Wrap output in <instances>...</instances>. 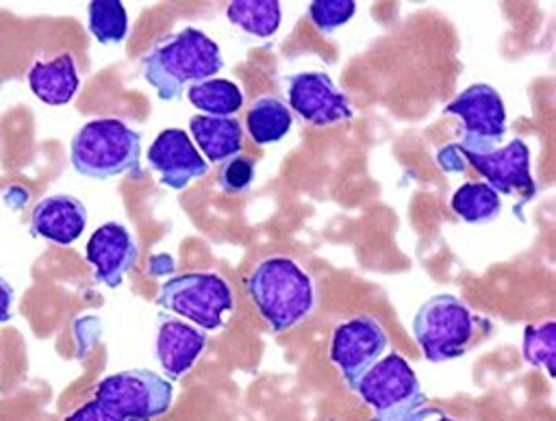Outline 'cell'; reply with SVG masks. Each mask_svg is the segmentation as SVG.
<instances>
[{"label": "cell", "mask_w": 556, "mask_h": 421, "mask_svg": "<svg viewBox=\"0 0 556 421\" xmlns=\"http://www.w3.org/2000/svg\"><path fill=\"white\" fill-rule=\"evenodd\" d=\"M217 43L200 28H182L154 43L141 59L143 78L161 100H178L185 87L213 78L222 69Z\"/></svg>", "instance_id": "cell-1"}, {"label": "cell", "mask_w": 556, "mask_h": 421, "mask_svg": "<svg viewBox=\"0 0 556 421\" xmlns=\"http://www.w3.org/2000/svg\"><path fill=\"white\" fill-rule=\"evenodd\" d=\"M174 386L148 369H126L98 382L93 399L65 421H148L169 410Z\"/></svg>", "instance_id": "cell-2"}, {"label": "cell", "mask_w": 556, "mask_h": 421, "mask_svg": "<svg viewBox=\"0 0 556 421\" xmlns=\"http://www.w3.org/2000/svg\"><path fill=\"white\" fill-rule=\"evenodd\" d=\"M245 289L271 332L289 330L315 306L311 278L295 260L285 256L261 260L248 276Z\"/></svg>", "instance_id": "cell-3"}, {"label": "cell", "mask_w": 556, "mask_h": 421, "mask_svg": "<svg viewBox=\"0 0 556 421\" xmlns=\"http://www.w3.org/2000/svg\"><path fill=\"white\" fill-rule=\"evenodd\" d=\"M72 165L96 180L141 171V132L122 119H91L72 137Z\"/></svg>", "instance_id": "cell-4"}, {"label": "cell", "mask_w": 556, "mask_h": 421, "mask_svg": "<svg viewBox=\"0 0 556 421\" xmlns=\"http://www.w3.org/2000/svg\"><path fill=\"white\" fill-rule=\"evenodd\" d=\"M489 323L473 315L458 297L441 293L419 306L413 317V336L430 362L452 360L465 354L478 328Z\"/></svg>", "instance_id": "cell-5"}, {"label": "cell", "mask_w": 556, "mask_h": 421, "mask_svg": "<svg viewBox=\"0 0 556 421\" xmlns=\"http://www.w3.org/2000/svg\"><path fill=\"white\" fill-rule=\"evenodd\" d=\"M156 304L189 319L200 330H217L235 308L230 284L215 271H189L163 282Z\"/></svg>", "instance_id": "cell-6"}, {"label": "cell", "mask_w": 556, "mask_h": 421, "mask_svg": "<svg viewBox=\"0 0 556 421\" xmlns=\"http://www.w3.org/2000/svg\"><path fill=\"white\" fill-rule=\"evenodd\" d=\"M352 391L374 410L371 421H397L428 401L415 371L395 352L367 369Z\"/></svg>", "instance_id": "cell-7"}, {"label": "cell", "mask_w": 556, "mask_h": 421, "mask_svg": "<svg viewBox=\"0 0 556 421\" xmlns=\"http://www.w3.org/2000/svg\"><path fill=\"white\" fill-rule=\"evenodd\" d=\"M445 113L460 117L463 137L456 143L463 152L484 154L497 148L506 132V106L495 87L486 82H476L463 89L452 102H447Z\"/></svg>", "instance_id": "cell-8"}, {"label": "cell", "mask_w": 556, "mask_h": 421, "mask_svg": "<svg viewBox=\"0 0 556 421\" xmlns=\"http://www.w3.org/2000/svg\"><path fill=\"white\" fill-rule=\"evenodd\" d=\"M452 145L463 165H471L482 178H486V184L493 187L497 193L513 195L521 204L532 200L536 187L530 176V150L523 139H513L506 145H497L495 150L484 154L463 152L456 143Z\"/></svg>", "instance_id": "cell-9"}, {"label": "cell", "mask_w": 556, "mask_h": 421, "mask_svg": "<svg viewBox=\"0 0 556 421\" xmlns=\"http://www.w3.org/2000/svg\"><path fill=\"white\" fill-rule=\"evenodd\" d=\"M389 349L384 328L369 315L354 317L341 323L330 343V360L339 367L343 380L352 388L356 380L371 369Z\"/></svg>", "instance_id": "cell-10"}, {"label": "cell", "mask_w": 556, "mask_h": 421, "mask_svg": "<svg viewBox=\"0 0 556 421\" xmlns=\"http://www.w3.org/2000/svg\"><path fill=\"white\" fill-rule=\"evenodd\" d=\"M289 109L313 126H330L354 115L348 95L324 72H300L289 78Z\"/></svg>", "instance_id": "cell-11"}, {"label": "cell", "mask_w": 556, "mask_h": 421, "mask_svg": "<svg viewBox=\"0 0 556 421\" xmlns=\"http://www.w3.org/2000/svg\"><path fill=\"white\" fill-rule=\"evenodd\" d=\"M146 156L148 165L159 174V182L176 191L208 171V163L182 128H165L159 132Z\"/></svg>", "instance_id": "cell-12"}, {"label": "cell", "mask_w": 556, "mask_h": 421, "mask_svg": "<svg viewBox=\"0 0 556 421\" xmlns=\"http://www.w3.org/2000/svg\"><path fill=\"white\" fill-rule=\"evenodd\" d=\"M137 243L126 226L106 221L93 230L87 241L85 258L93 265V278L98 284L117 289L124 276L137 263Z\"/></svg>", "instance_id": "cell-13"}, {"label": "cell", "mask_w": 556, "mask_h": 421, "mask_svg": "<svg viewBox=\"0 0 556 421\" xmlns=\"http://www.w3.org/2000/svg\"><path fill=\"white\" fill-rule=\"evenodd\" d=\"M206 347V332L165 312L159 315L156 352L161 367L172 380L182 378Z\"/></svg>", "instance_id": "cell-14"}, {"label": "cell", "mask_w": 556, "mask_h": 421, "mask_svg": "<svg viewBox=\"0 0 556 421\" xmlns=\"http://www.w3.org/2000/svg\"><path fill=\"white\" fill-rule=\"evenodd\" d=\"M87 226V208L74 195L56 193L39 200L30 213V234L56 245H72Z\"/></svg>", "instance_id": "cell-15"}, {"label": "cell", "mask_w": 556, "mask_h": 421, "mask_svg": "<svg viewBox=\"0 0 556 421\" xmlns=\"http://www.w3.org/2000/svg\"><path fill=\"white\" fill-rule=\"evenodd\" d=\"M78 65L74 54H61L52 61H37L28 69L30 91L50 106L67 104L78 91Z\"/></svg>", "instance_id": "cell-16"}, {"label": "cell", "mask_w": 556, "mask_h": 421, "mask_svg": "<svg viewBox=\"0 0 556 421\" xmlns=\"http://www.w3.org/2000/svg\"><path fill=\"white\" fill-rule=\"evenodd\" d=\"M189 128L193 143L211 163H226L228 158L241 154L243 128L237 117H213V115H191Z\"/></svg>", "instance_id": "cell-17"}, {"label": "cell", "mask_w": 556, "mask_h": 421, "mask_svg": "<svg viewBox=\"0 0 556 421\" xmlns=\"http://www.w3.org/2000/svg\"><path fill=\"white\" fill-rule=\"evenodd\" d=\"M293 126L291 109L276 95L256 98L245 113V128L254 143H278Z\"/></svg>", "instance_id": "cell-18"}, {"label": "cell", "mask_w": 556, "mask_h": 421, "mask_svg": "<svg viewBox=\"0 0 556 421\" xmlns=\"http://www.w3.org/2000/svg\"><path fill=\"white\" fill-rule=\"evenodd\" d=\"M187 100L195 109H200L202 115L232 117L243 104V93L232 80L213 76L208 80L191 85L187 89Z\"/></svg>", "instance_id": "cell-19"}, {"label": "cell", "mask_w": 556, "mask_h": 421, "mask_svg": "<svg viewBox=\"0 0 556 421\" xmlns=\"http://www.w3.org/2000/svg\"><path fill=\"white\" fill-rule=\"evenodd\" d=\"M226 15L237 28L254 37H271L282 20L278 0H232Z\"/></svg>", "instance_id": "cell-20"}, {"label": "cell", "mask_w": 556, "mask_h": 421, "mask_svg": "<svg viewBox=\"0 0 556 421\" xmlns=\"http://www.w3.org/2000/svg\"><path fill=\"white\" fill-rule=\"evenodd\" d=\"M452 210L467 224H484L491 221L500 215L502 200L500 193L489 187L486 182H465L460 184L452 200H450Z\"/></svg>", "instance_id": "cell-21"}, {"label": "cell", "mask_w": 556, "mask_h": 421, "mask_svg": "<svg viewBox=\"0 0 556 421\" xmlns=\"http://www.w3.org/2000/svg\"><path fill=\"white\" fill-rule=\"evenodd\" d=\"M87 26L100 43H119L128 35V15L119 0H93L87 7Z\"/></svg>", "instance_id": "cell-22"}, {"label": "cell", "mask_w": 556, "mask_h": 421, "mask_svg": "<svg viewBox=\"0 0 556 421\" xmlns=\"http://www.w3.org/2000/svg\"><path fill=\"white\" fill-rule=\"evenodd\" d=\"M556 323L552 319L530 323L523 330V358L532 367H543L549 378L556 375Z\"/></svg>", "instance_id": "cell-23"}, {"label": "cell", "mask_w": 556, "mask_h": 421, "mask_svg": "<svg viewBox=\"0 0 556 421\" xmlns=\"http://www.w3.org/2000/svg\"><path fill=\"white\" fill-rule=\"evenodd\" d=\"M356 13L354 0H313L308 4V17L319 33H334L348 24Z\"/></svg>", "instance_id": "cell-24"}, {"label": "cell", "mask_w": 556, "mask_h": 421, "mask_svg": "<svg viewBox=\"0 0 556 421\" xmlns=\"http://www.w3.org/2000/svg\"><path fill=\"white\" fill-rule=\"evenodd\" d=\"M254 180V161L248 156H232L226 163H222L217 182L228 193H243Z\"/></svg>", "instance_id": "cell-25"}, {"label": "cell", "mask_w": 556, "mask_h": 421, "mask_svg": "<svg viewBox=\"0 0 556 421\" xmlns=\"http://www.w3.org/2000/svg\"><path fill=\"white\" fill-rule=\"evenodd\" d=\"M397 421H458L454 417H450L445 410L441 408H432V406H421L413 412H408L406 417L397 419Z\"/></svg>", "instance_id": "cell-26"}, {"label": "cell", "mask_w": 556, "mask_h": 421, "mask_svg": "<svg viewBox=\"0 0 556 421\" xmlns=\"http://www.w3.org/2000/svg\"><path fill=\"white\" fill-rule=\"evenodd\" d=\"M13 297H15L13 286L7 282L4 276H0V323H7L11 319Z\"/></svg>", "instance_id": "cell-27"}]
</instances>
